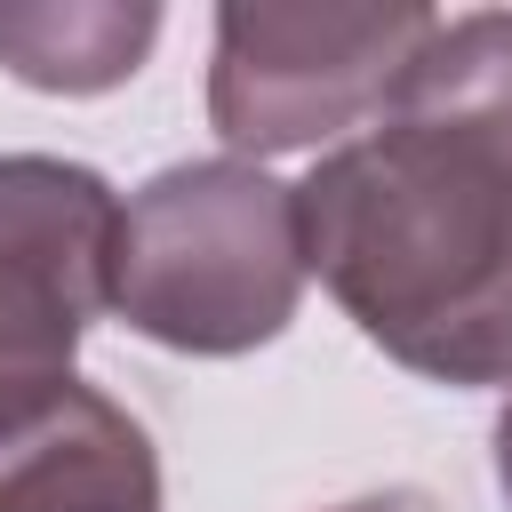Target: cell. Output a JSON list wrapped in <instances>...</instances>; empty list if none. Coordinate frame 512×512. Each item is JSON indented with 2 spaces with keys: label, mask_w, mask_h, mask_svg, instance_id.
I'll list each match as a JSON object with an SVG mask.
<instances>
[{
  "label": "cell",
  "mask_w": 512,
  "mask_h": 512,
  "mask_svg": "<svg viewBox=\"0 0 512 512\" xmlns=\"http://www.w3.org/2000/svg\"><path fill=\"white\" fill-rule=\"evenodd\" d=\"M328 512H440L424 488H376V496H352V504H328Z\"/></svg>",
  "instance_id": "cell-8"
},
{
  "label": "cell",
  "mask_w": 512,
  "mask_h": 512,
  "mask_svg": "<svg viewBox=\"0 0 512 512\" xmlns=\"http://www.w3.org/2000/svg\"><path fill=\"white\" fill-rule=\"evenodd\" d=\"M304 272L432 384H512V160L424 120L328 144L296 184Z\"/></svg>",
  "instance_id": "cell-1"
},
{
  "label": "cell",
  "mask_w": 512,
  "mask_h": 512,
  "mask_svg": "<svg viewBox=\"0 0 512 512\" xmlns=\"http://www.w3.org/2000/svg\"><path fill=\"white\" fill-rule=\"evenodd\" d=\"M384 112L448 128V136H472L496 160H512V8L440 16L424 32V48L408 56V72H400V88H392Z\"/></svg>",
  "instance_id": "cell-7"
},
{
  "label": "cell",
  "mask_w": 512,
  "mask_h": 512,
  "mask_svg": "<svg viewBox=\"0 0 512 512\" xmlns=\"http://www.w3.org/2000/svg\"><path fill=\"white\" fill-rule=\"evenodd\" d=\"M152 40V0H0V64L48 96H104L136 80Z\"/></svg>",
  "instance_id": "cell-6"
},
{
  "label": "cell",
  "mask_w": 512,
  "mask_h": 512,
  "mask_svg": "<svg viewBox=\"0 0 512 512\" xmlns=\"http://www.w3.org/2000/svg\"><path fill=\"white\" fill-rule=\"evenodd\" d=\"M296 184L256 160H176L120 200L112 232V312L192 360H232L272 344L304 304Z\"/></svg>",
  "instance_id": "cell-2"
},
{
  "label": "cell",
  "mask_w": 512,
  "mask_h": 512,
  "mask_svg": "<svg viewBox=\"0 0 512 512\" xmlns=\"http://www.w3.org/2000/svg\"><path fill=\"white\" fill-rule=\"evenodd\" d=\"M0 512H160V456L112 392L72 376L0 432Z\"/></svg>",
  "instance_id": "cell-5"
},
{
  "label": "cell",
  "mask_w": 512,
  "mask_h": 512,
  "mask_svg": "<svg viewBox=\"0 0 512 512\" xmlns=\"http://www.w3.org/2000/svg\"><path fill=\"white\" fill-rule=\"evenodd\" d=\"M440 16L416 0H224L208 48V128L232 160H272L376 120Z\"/></svg>",
  "instance_id": "cell-3"
},
{
  "label": "cell",
  "mask_w": 512,
  "mask_h": 512,
  "mask_svg": "<svg viewBox=\"0 0 512 512\" xmlns=\"http://www.w3.org/2000/svg\"><path fill=\"white\" fill-rule=\"evenodd\" d=\"M120 192L56 152H0V432L72 384L80 336L112 312Z\"/></svg>",
  "instance_id": "cell-4"
},
{
  "label": "cell",
  "mask_w": 512,
  "mask_h": 512,
  "mask_svg": "<svg viewBox=\"0 0 512 512\" xmlns=\"http://www.w3.org/2000/svg\"><path fill=\"white\" fill-rule=\"evenodd\" d=\"M496 488H504V504H512V400H504V416H496Z\"/></svg>",
  "instance_id": "cell-9"
}]
</instances>
